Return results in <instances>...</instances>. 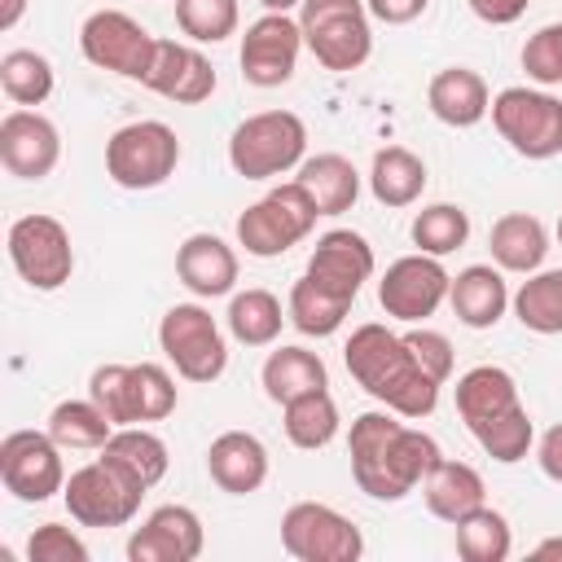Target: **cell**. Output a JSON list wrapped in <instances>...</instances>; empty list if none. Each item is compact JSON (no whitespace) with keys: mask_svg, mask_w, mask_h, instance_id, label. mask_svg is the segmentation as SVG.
I'll return each instance as SVG.
<instances>
[{"mask_svg":"<svg viewBox=\"0 0 562 562\" xmlns=\"http://www.w3.org/2000/svg\"><path fill=\"white\" fill-rule=\"evenodd\" d=\"M474 439H479V448L492 457V461H501V465H514V461H522L527 452H531V439H536V430H531V417H527V408L518 404V408H509V413H501V417H492V422H483L479 430H470Z\"/></svg>","mask_w":562,"mask_h":562,"instance_id":"cell-40","label":"cell"},{"mask_svg":"<svg viewBox=\"0 0 562 562\" xmlns=\"http://www.w3.org/2000/svg\"><path fill=\"white\" fill-rule=\"evenodd\" d=\"M140 496L145 487L114 470L105 457L79 465L61 487V501L79 527H127L140 509Z\"/></svg>","mask_w":562,"mask_h":562,"instance_id":"cell-11","label":"cell"},{"mask_svg":"<svg viewBox=\"0 0 562 562\" xmlns=\"http://www.w3.org/2000/svg\"><path fill=\"white\" fill-rule=\"evenodd\" d=\"M536 461H540V470H544L553 483H562V422L544 430V439H540V448H536Z\"/></svg>","mask_w":562,"mask_h":562,"instance_id":"cell-48","label":"cell"},{"mask_svg":"<svg viewBox=\"0 0 562 562\" xmlns=\"http://www.w3.org/2000/svg\"><path fill=\"white\" fill-rule=\"evenodd\" d=\"M176 162H180V140L158 119L127 123L105 140V176L119 189H136V193L158 189L176 176Z\"/></svg>","mask_w":562,"mask_h":562,"instance_id":"cell-6","label":"cell"},{"mask_svg":"<svg viewBox=\"0 0 562 562\" xmlns=\"http://www.w3.org/2000/svg\"><path fill=\"white\" fill-rule=\"evenodd\" d=\"M263 395L272 404H290L294 395H307V391H325L329 386V373H325V360L307 347H277L268 360H263Z\"/></svg>","mask_w":562,"mask_h":562,"instance_id":"cell-28","label":"cell"},{"mask_svg":"<svg viewBox=\"0 0 562 562\" xmlns=\"http://www.w3.org/2000/svg\"><path fill=\"white\" fill-rule=\"evenodd\" d=\"M316 215L321 211H316L312 193L299 180H290V184H277L272 193H263L255 206H246L237 215V241L255 259H277L316 228Z\"/></svg>","mask_w":562,"mask_h":562,"instance_id":"cell-5","label":"cell"},{"mask_svg":"<svg viewBox=\"0 0 562 562\" xmlns=\"http://www.w3.org/2000/svg\"><path fill=\"white\" fill-rule=\"evenodd\" d=\"M26 558L31 562H88V544L61 522H40L26 540Z\"/></svg>","mask_w":562,"mask_h":562,"instance_id":"cell-44","label":"cell"},{"mask_svg":"<svg viewBox=\"0 0 562 562\" xmlns=\"http://www.w3.org/2000/svg\"><path fill=\"white\" fill-rule=\"evenodd\" d=\"M53 61L35 48H9L0 57V88L13 105H44L53 97Z\"/></svg>","mask_w":562,"mask_h":562,"instance_id":"cell-34","label":"cell"},{"mask_svg":"<svg viewBox=\"0 0 562 562\" xmlns=\"http://www.w3.org/2000/svg\"><path fill=\"white\" fill-rule=\"evenodd\" d=\"M514 316L531 334H562V268L527 272V281L514 294Z\"/></svg>","mask_w":562,"mask_h":562,"instance_id":"cell-33","label":"cell"},{"mask_svg":"<svg viewBox=\"0 0 562 562\" xmlns=\"http://www.w3.org/2000/svg\"><path fill=\"white\" fill-rule=\"evenodd\" d=\"M299 31L325 70H360L373 53L364 0H303Z\"/></svg>","mask_w":562,"mask_h":562,"instance_id":"cell-4","label":"cell"},{"mask_svg":"<svg viewBox=\"0 0 562 562\" xmlns=\"http://www.w3.org/2000/svg\"><path fill=\"white\" fill-rule=\"evenodd\" d=\"M558 241H562V215H558Z\"/></svg>","mask_w":562,"mask_h":562,"instance_id":"cell-52","label":"cell"},{"mask_svg":"<svg viewBox=\"0 0 562 562\" xmlns=\"http://www.w3.org/2000/svg\"><path fill=\"white\" fill-rule=\"evenodd\" d=\"M422 496H426V509L443 522H461L465 514H474L479 505H487V487H483V474L465 461H443L422 479Z\"/></svg>","mask_w":562,"mask_h":562,"instance_id":"cell-25","label":"cell"},{"mask_svg":"<svg viewBox=\"0 0 562 562\" xmlns=\"http://www.w3.org/2000/svg\"><path fill=\"white\" fill-rule=\"evenodd\" d=\"M303 277L316 281L325 294H334L342 303H356L360 285L373 277V246L360 233H351V228H329L316 241Z\"/></svg>","mask_w":562,"mask_h":562,"instance_id":"cell-17","label":"cell"},{"mask_svg":"<svg viewBox=\"0 0 562 562\" xmlns=\"http://www.w3.org/2000/svg\"><path fill=\"white\" fill-rule=\"evenodd\" d=\"M364 4H369V18H378L386 26H404V22L422 18L430 0H364Z\"/></svg>","mask_w":562,"mask_h":562,"instance_id":"cell-46","label":"cell"},{"mask_svg":"<svg viewBox=\"0 0 562 562\" xmlns=\"http://www.w3.org/2000/svg\"><path fill=\"white\" fill-rule=\"evenodd\" d=\"M492 127L522 158L562 154V101L540 88H501L492 97Z\"/></svg>","mask_w":562,"mask_h":562,"instance_id":"cell-7","label":"cell"},{"mask_svg":"<svg viewBox=\"0 0 562 562\" xmlns=\"http://www.w3.org/2000/svg\"><path fill=\"white\" fill-rule=\"evenodd\" d=\"M527 4H531V0H470L474 18L487 22V26H509V22H518V18L527 13Z\"/></svg>","mask_w":562,"mask_h":562,"instance_id":"cell-47","label":"cell"},{"mask_svg":"<svg viewBox=\"0 0 562 562\" xmlns=\"http://www.w3.org/2000/svg\"><path fill=\"white\" fill-rule=\"evenodd\" d=\"M101 457L114 465V470H123L132 483H140L145 492L154 487V483H162V474H167V443L154 435V430H145V426H119L110 439H105V448H101Z\"/></svg>","mask_w":562,"mask_h":562,"instance_id":"cell-29","label":"cell"},{"mask_svg":"<svg viewBox=\"0 0 562 562\" xmlns=\"http://www.w3.org/2000/svg\"><path fill=\"white\" fill-rule=\"evenodd\" d=\"M22 13H26V0H0V31H13Z\"/></svg>","mask_w":562,"mask_h":562,"instance_id":"cell-49","label":"cell"},{"mask_svg":"<svg viewBox=\"0 0 562 562\" xmlns=\"http://www.w3.org/2000/svg\"><path fill=\"white\" fill-rule=\"evenodd\" d=\"M285 321L290 316L281 312V299L272 290H241L228 303V334L241 347H268V342H277V334H281Z\"/></svg>","mask_w":562,"mask_h":562,"instance_id":"cell-32","label":"cell"},{"mask_svg":"<svg viewBox=\"0 0 562 562\" xmlns=\"http://www.w3.org/2000/svg\"><path fill=\"white\" fill-rule=\"evenodd\" d=\"M127 373H132V364H101V369H92V378H88V400H92L114 426H132Z\"/></svg>","mask_w":562,"mask_h":562,"instance_id":"cell-43","label":"cell"},{"mask_svg":"<svg viewBox=\"0 0 562 562\" xmlns=\"http://www.w3.org/2000/svg\"><path fill=\"white\" fill-rule=\"evenodd\" d=\"M351 452V479L373 501H404L435 465L439 443L426 430H413L400 422V413H360L347 435Z\"/></svg>","mask_w":562,"mask_h":562,"instance_id":"cell-1","label":"cell"},{"mask_svg":"<svg viewBox=\"0 0 562 562\" xmlns=\"http://www.w3.org/2000/svg\"><path fill=\"white\" fill-rule=\"evenodd\" d=\"M448 303H452V312H457L461 325H470V329H492V325L505 316V307H509V290H505L501 268H492V263H470V268H461V272L452 277V285H448Z\"/></svg>","mask_w":562,"mask_h":562,"instance_id":"cell-23","label":"cell"},{"mask_svg":"<svg viewBox=\"0 0 562 562\" xmlns=\"http://www.w3.org/2000/svg\"><path fill=\"white\" fill-rule=\"evenodd\" d=\"M154 48H158V40L123 9H97L79 26V53L97 70H110V75H123L136 83H145L149 66H154Z\"/></svg>","mask_w":562,"mask_h":562,"instance_id":"cell-10","label":"cell"},{"mask_svg":"<svg viewBox=\"0 0 562 562\" xmlns=\"http://www.w3.org/2000/svg\"><path fill=\"white\" fill-rule=\"evenodd\" d=\"M299 48H303V31L290 13H263L259 22L246 26L241 35V79L255 88H281L294 79L299 66Z\"/></svg>","mask_w":562,"mask_h":562,"instance_id":"cell-15","label":"cell"},{"mask_svg":"<svg viewBox=\"0 0 562 562\" xmlns=\"http://www.w3.org/2000/svg\"><path fill=\"white\" fill-rule=\"evenodd\" d=\"M522 70H527V79H536L540 88L562 83V22L540 26V31L522 44Z\"/></svg>","mask_w":562,"mask_h":562,"instance_id":"cell-42","label":"cell"},{"mask_svg":"<svg viewBox=\"0 0 562 562\" xmlns=\"http://www.w3.org/2000/svg\"><path fill=\"white\" fill-rule=\"evenodd\" d=\"M448 285H452V277L443 272V263H439L435 255H422V250H417V255L395 259V263L382 272V281H378V303H382L386 316L417 325V321H426V316L439 312V303L448 299Z\"/></svg>","mask_w":562,"mask_h":562,"instance_id":"cell-14","label":"cell"},{"mask_svg":"<svg viewBox=\"0 0 562 562\" xmlns=\"http://www.w3.org/2000/svg\"><path fill=\"white\" fill-rule=\"evenodd\" d=\"M259 4H263L268 13H290V9H294V4H303V0H259Z\"/></svg>","mask_w":562,"mask_h":562,"instance_id":"cell-51","label":"cell"},{"mask_svg":"<svg viewBox=\"0 0 562 562\" xmlns=\"http://www.w3.org/2000/svg\"><path fill=\"white\" fill-rule=\"evenodd\" d=\"M145 88L176 101V105H198L215 92V66L193 48V44H176V40H158L154 48V66L145 75Z\"/></svg>","mask_w":562,"mask_h":562,"instance_id":"cell-19","label":"cell"},{"mask_svg":"<svg viewBox=\"0 0 562 562\" xmlns=\"http://www.w3.org/2000/svg\"><path fill=\"white\" fill-rule=\"evenodd\" d=\"M176 277L189 294L198 299H220V294H233L237 285V255L224 237L215 233H193L180 241L176 250Z\"/></svg>","mask_w":562,"mask_h":562,"instance_id":"cell-21","label":"cell"},{"mask_svg":"<svg viewBox=\"0 0 562 562\" xmlns=\"http://www.w3.org/2000/svg\"><path fill=\"white\" fill-rule=\"evenodd\" d=\"M0 479L4 492L40 505L66 487V465H61V443L48 430H9L0 439Z\"/></svg>","mask_w":562,"mask_h":562,"instance_id":"cell-13","label":"cell"},{"mask_svg":"<svg viewBox=\"0 0 562 562\" xmlns=\"http://www.w3.org/2000/svg\"><path fill=\"white\" fill-rule=\"evenodd\" d=\"M61 158V136L40 110H9L0 119V162L18 180H44Z\"/></svg>","mask_w":562,"mask_h":562,"instance_id":"cell-16","label":"cell"},{"mask_svg":"<svg viewBox=\"0 0 562 562\" xmlns=\"http://www.w3.org/2000/svg\"><path fill=\"white\" fill-rule=\"evenodd\" d=\"M206 474L228 496H250L268 479V448L250 430H224L206 448Z\"/></svg>","mask_w":562,"mask_h":562,"instance_id":"cell-20","label":"cell"},{"mask_svg":"<svg viewBox=\"0 0 562 562\" xmlns=\"http://www.w3.org/2000/svg\"><path fill=\"white\" fill-rule=\"evenodd\" d=\"M413 246L422 250V255H435V259H443V255H452V250H461L465 246V237H470V215L461 211V206H452V202H435V206H422L417 215H413Z\"/></svg>","mask_w":562,"mask_h":562,"instance_id":"cell-38","label":"cell"},{"mask_svg":"<svg viewBox=\"0 0 562 562\" xmlns=\"http://www.w3.org/2000/svg\"><path fill=\"white\" fill-rule=\"evenodd\" d=\"M294 180L312 193V202H316L321 215H342V211H351L356 198H360V171H356L351 158H342V154L303 158Z\"/></svg>","mask_w":562,"mask_h":562,"instance_id":"cell-27","label":"cell"},{"mask_svg":"<svg viewBox=\"0 0 562 562\" xmlns=\"http://www.w3.org/2000/svg\"><path fill=\"white\" fill-rule=\"evenodd\" d=\"M237 0H176V26L198 44H220L237 31Z\"/></svg>","mask_w":562,"mask_h":562,"instance_id":"cell-41","label":"cell"},{"mask_svg":"<svg viewBox=\"0 0 562 562\" xmlns=\"http://www.w3.org/2000/svg\"><path fill=\"white\" fill-rule=\"evenodd\" d=\"M452 527H457V558H465V562H505L514 549L509 522L492 505H479L474 514H465Z\"/></svg>","mask_w":562,"mask_h":562,"instance_id":"cell-35","label":"cell"},{"mask_svg":"<svg viewBox=\"0 0 562 562\" xmlns=\"http://www.w3.org/2000/svg\"><path fill=\"white\" fill-rule=\"evenodd\" d=\"M281 426H285V439L294 448L316 452V448H325L338 435V404H334L329 391L294 395L290 404H281Z\"/></svg>","mask_w":562,"mask_h":562,"instance_id":"cell-31","label":"cell"},{"mask_svg":"<svg viewBox=\"0 0 562 562\" xmlns=\"http://www.w3.org/2000/svg\"><path fill=\"white\" fill-rule=\"evenodd\" d=\"M281 549L294 562H356L364 553V536L334 505L294 501L281 514Z\"/></svg>","mask_w":562,"mask_h":562,"instance_id":"cell-9","label":"cell"},{"mask_svg":"<svg viewBox=\"0 0 562 562\" xmlns=\"http://www.w3.org/2000/svg\"><path fill=\"white\" fill-rule=\"evenodd\" d=\"M9 263L31 290H61L75 272V246L61 220L22 215L9 224Z\"/></svg>","mask_w":562,"mask_h":562,"instance_id":"cell-12","label":"cell"},{"mask_svg":"<svg viewBox=\"0 0 562 562\" xmlns=\"http://www.w3.org/2000/svg\"><path fill=\"white\" fill-rule=\"evenodd\" d=\"M347 312H351V303L325 294V290H321L316 281H307V277H299V281L290 285L285 316H290V325H294L299 334H307V338H325V334H334V329L347 321Z\"/></svg>","mask_w":562,"mask_h":562,"instance_id":"cell-36","label":"cell"},{"mask_svg":"<svg viewBox=\"0 0 562 562\" xmlns=\"http://www.w3.org/2000/svg\"><path fill=\"white\" fill-rule=\"evenodd\" d=\"M404 342H408V351L417 356V364H422L439 386L452 378V342H448L439 329H408Z\"/></svg>","mask_w":562,"mask_h":562,"instance_id":"cell-45","label":"cell"},{"mask_svg":"<svg viewBox=\"0 0 562 562\" xmlns=\"http://www.w3.org/2000/svg\"><path fill=\"white\" fill-rule=\"evenodd\" d=\"M531 553H536V558H562V536H549V540H540Z\"/></svg>","mask_w":562,"mask_h":562,"instance_id":"cell-50","label":"cell"},{"mask_svg":"<svg viewBox=\"0 0 562 562\" xmlns=\"http://www.w3.org/2000/svg\"><path fill=\"white\" fill-rule=\"evenodd\" d=\"M518 404H522L518 400V382L501 364H474V369H465L457 378V413H461L465 430H479L483 422H492V417H501V413H509Z\"/></svg>","mask_w":562,"mask_h":562,"instance_id":"cell-24","label":"cell"},{"mask_svg":"<svg viewBox=\"0 0 562 562\" xmlns=\"http://www.w3.org/2000/svg\"><path fill=\"white\" fill-rule=\"evenodd\" d=\"M369 189L382 206H413L426 189V162L404 145H386L373 154Z\"/></svg>","mask_w":562,"mask_h":562,"instance_id":"cell-30","label":"cell"},{"mask_svg":"<svg viewBox=\"0 0 562 562\" xmlns=\"http://www.w3.org/2000/svg\"><path fill=\"white\" fill-rule=\"evenodd\" d=\"M127 408H132V426L171 417L176 413V378L154 360L132 364V373H127Z\"/></svg>","mask_w":562,"mask_h":562,"instance_id":"cell-39","label":"cell"},{"mask_svg":"<svg viewBox=\"0 0 562 562\" xmlns=\"http://www.w3.org/2000/svg\"><path fill=\"white\" fill-rule=\"evenodd\" d=\"M119 426L92 404V400H61L53 413H48V435L61 443V448H105V439L114 435Z\"/></svg>","mask_w":562,"mask_h":562,"instance_id":"cell-37","label":"cell"},{"mask_svg":"<svg viewBox=\"0 0 562 562\" xmlns=\"http://www.w3.org/2000/svg\"><path fill=\"white\" fill-rule=\"evenodd\" d=\"M307 154V127L294 110H263L233 127L228 136V167L246 180H272L299 167Z\"/></svg>","mask_w":562,"mask_h":562,"instance_id":"cell-3","label":"cell"},{"mask_svg":"<svg viewBox=\"0 0 562 562\" xmlns=\"http://www.w3.org/2000/svg\"><path fill=\"white\" fill-rule=\"evenodd\" d=\"M158 347L184 382H215L228 364V342L202 303H176L158 321Z\"/></svg>","mask_w":562,"mask_h":562,"instance_id":"cell-8","label":"cell"},{"mask_svg":"<svg viewBox=\"0 0 562 562\" xmlns=\"http://www.w3.org/2000/svg\"><path fill=\"white\" fill-rule=\"evenodd\" d=\"M202 518L189 505H158L127 540V562H193L202 553Z\"/></svg>","mask_w":562,"mask_h":562,"instance_id":"cell-18","label":"cell"},{"mask_svg":"<svg viewBox=\"0 0 562 562\" xmlns=\"http://www.w3.org/2000/svg\"><path fill=\"white\" fill-rule=\"evenodd\" d=\"M342 360H347V373L378 404H386L391 413H400L408 422H422V417L435 413L439 382L417 364V356L408 351L404 334H391L378 321L356 325L351 338H347V347H342Z\"/></svg>","mask_w":562,"mask_h":562,"instance_id":"cell-2","label":"cell"},{"mask_svg":"<svg viewBox=\"0 0 562 562\" xmlns=\"http://www.w3.org/2000/svg\"><path fill=\"white\" fill-rule=\"evenodd\" d=\"M487 250H492L496 268L527 277V272H536V268L544 263V255H549V233H544V224H540L536 215L509 211V215H501V220L492 224Z\"/></svg>","mask_w":562,"mask_h":562,"instance_id":"cell-26","label":"cell"},{"mask_svg":"<svg viewBox=\"0 0 562 562\" xmlns=\"http://www.w3.org/2000/svg\"><path fill=\"white\" fill-rule=\"evenodd\" d=\"M426 105L448 127H474L492 110V92H487V83H483L479 70H470V66H443L430 79V88H426Z\"/></svg>","mask_w":562,"mask_h":562,"instance_id":"cell-22","label":"cell"}]
</instances>
